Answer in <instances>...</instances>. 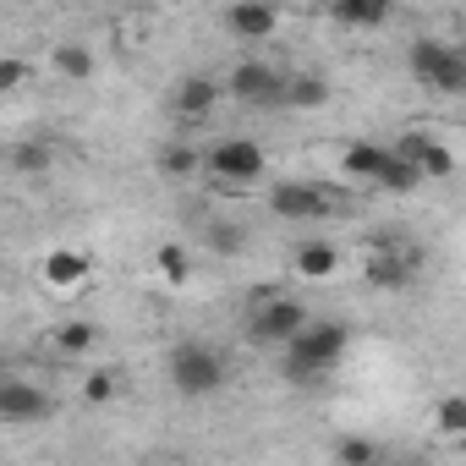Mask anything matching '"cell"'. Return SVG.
<instances>
[{"mask_svg":"<svg viewBox=\"0 0 466 466\" xmlns=\"http://www.w3.org/2000/svg\"><path fill=\"white\" fill-rule=\"evenodd\" d=\"M346 340H351L346 324H313V319H308V324L286 340V379H291V384H319L324 373L340 368Z\"/></svg>","mask_w":466,"mask_h":466,"instance_id":"1","label":"cell"},{"mask_svg":"<svg viewBox=\"0 0 466 466\" xmlns=\"http://www.w3.org/2000/svg\"><path fill=\"white\" fill-rule=\"evenodd\" d=\"M170 390L176 395H187V400H203V395H214L219 384H225V357L214 351V346H203V340H181L176 351H170Z\"/></svg>","mask_w":466,"mask_h":466,"instance_id":"2","label":"cell"},{"mask_svg":"<svg viewBox=\"0 0 466 466\" xmlns=\"http://www.w3.org/2000/svg\"><path fill=\"white\" fill-rule=\"evenodd\" d=\"M406 61H411V77H417L422 88L450 94V99L466 94V56H461L455 45H444V39H411Z\"/></svg>","mask_w":466,"mask_h":466,"instance_id":"3","label":"cell"},{"mask_svg":"<svg viewBox=\"0 0 466 466\" xmlns=\"http://www.w3.org/2000/svg\"><path fill=\"white\" fill-rule=\"evenodd\" d=\"M308 324V308L297 302V297H275L269 286L253 297V308H248V340L253 346H286L297 329Z\"/></svg>","mask_w":466,"mask_h":466,"instance_id":"4","label":"cell"},{"mask_svg":"<svg viewBox=\"0 0 466 466\" xmlns=\"http://www.w3.org/2000/svg\"><path fill=\"white\" fill-rule=\"evenodd\" d=\"M203 170L214 181H225V187H248V181L264 176V143H253V137H219L203 154Z\"/></svg>","mask_w":466,"mask_h":466,"instance_id":"5","label":"cell"},{"mask_svg":"<svg viewBox=\"0 0 466 466\" xmlns=\"http://www.w3.org/2000/svg\"><path fill=\"white\" fill-rule=\"evenodd\" d=\"M230 94L242 105H258V110H280L286 72H275L269 61H242V66H230Z\"/></svg>","mask_w":466,"mask_h":466,"instance_id":"6","label":"cell"},{"mask_svg":"<svg viewBox=\"0 0 466 466\" xmlns=\"http://www.w3.org/2000/svg\"><path fill=\"white\" fill-rule=\"evenodd\" d=\"M329 208H335L329 192L313 187V181H280L269 192V214H280V219H324Z\"/></svg>","mask_w":466,"mask_h":466,"instance_id":"7","label":"cell"},{"mask_svg":"<svg viewBox=\"0 0 466 466\" xmlns=\"http://www.w3.org/2000/svg\"><path fill=\"white\" fill-rule=\"evenodd\" d=\"M422 269V253H411V248H400V242H373V264H368V275H373V286L379 291H400V286H411V275Z\"/></svg>","mask_w":466,"mask_h":466,"instance_id":"8","label":"cell"},{"mask_svg":"<svg viewBox=\"0 0 466 466\" xmlns=\"http://www.w3.org/2000/svg\"><path fill=\"white\" fill-rule=\"evenodd\" d=\"M395 154L411 159L417 176H433V181H450V176H455V154H450L439 137H428V132H406V137L395 143Z\"/></svg>","mask_w":466,"mask_h":466,"instance_id":"9","label":"cell"},{"mask_svg":"<svg viewBox=\"0 0 466 466\" xmlns=\"http://www.w3.org/2000/svg\"><path fill=\"white\" fill-rule=\"evenodd\" d=\"M50 417V395L28 379H6L0 384V422H45Z\"/></svg>","mask_w":466,"mask_h":466,"instance_id":"10","label":"cell"},{"mask_svg":"<svg viewBox=\"0 0 466 466\" xmlns=\"http://www.w3.org/2000/svg\"><path fill=\"white\" fill-rule=\"evenodd\" d=\"M219 105V83L214 77H203V72H187L181 83H176V99H170V110H176V121H208V110Z\"/></svg>","mask_w":466,"mask_h":466,"instance_id":"11","label":"cell"},{"mask_svg":"<svg viewBox=\"0 0 466 466\" xmlns=\"http://www.w3.org/2000/svg\"><path fill=\"white\" fill-rule=\"evenodd\" d=\"M225 28L237 39H269L280 28V12L269 6V0H237V6L225 12Z\"/></svg>","mask_w":466,"mask_h":466,"instance_id":"12","label":"cell"},{"mask_svg":"<svg viewBox=\"0 0 466 466\" xmlns=\"http://www.w3.org/2000/svg\"><path fill=\"white\" fill-rule=\"evenodd\" d=\"M88 275H94V264H88V253H77V248H56V253L45 258V286H56V291H77Z\"/></svg>","mask_w":466,"mask_h":466,"instance_id":"13","label":"cell"},{"mask_svg":"<svg viewBox=\"0 0 466 466\" xmlns=\"http://www.w3.org/2000/svg\"><path fill=\"white\" fill-rule=\"evenodd\" d=\"M291 269L302 275V280H335V269H340V248L335 242H302L297 253H291Z\"/></svg>","mask_w":466,"mask_h":466,"instance_id":"14","label":"cell"},{"mask_svg":"<svg viewBox=\"0 0 466 466\" xmlns=\"http://www.w3.org/2000/svg\"><path fill=\"white\" fill-rule=\"evenodd\" d=\"M390 0H329V17L340 28H384L390 23Z\"/></svg>","mask_w":466,"mask_h":466,"instance_id":"15","label":"cell"},{"mask_svg":"<svg viewBox=\"0 0 466 466\" xmlns=\"http://www.w3.org/2000/svg\"><path fill=\"white\" fill-rule=\"evenodd\" d=\"M280 105H291V110H319V105H329V83L313 77V72H286Z\"/></svg>","mask_w":466,"mask_h":466,"instance_id":"16","label":"cell"},{"mask_svg":"<svg viewBox=\"0 0 466 466\" xmlns=\"http://www.w3.org/2000/svg\"><path fill=\"white\" fill-rule=\"evenodd\" d=\"M422 176H417V165L411 159H400L395 148H384V165H379V176H373V187H384V192H411Z\"/></svg>","mask_w":466,"mask_h":466,"instance_id":"17","label":"cell"},{"mask_svg":"<svg viewBox=\"0 0 466 466\" xmlns=\"http://www.w3.org/2000/svg\"><path fill=\"white\" fill-rule=\"evenodd\" d=\"M340 165H346V176H357V181H373V176H379V165H384V143H351Z\"/></svg>","mask_w":466,"mask_h":466,"instance_id":"18","label":"cell"},{"mask_svg":"<svg viewBox=\"0 0 466 466\" xmlns=\"http://www.w3.org/2000/svg\"><path fill=\"white\" fill-rule=\"evenodd\" d=\"M159 170H165V176H192V170H203V148L170 143V148H159Z\"/></svg>","mask_w":466,"mask_h":466,"instance_id":"19","label":"cell"},{"mask_svg":"<svg viewBox=\"0 0 466 466\" xmlns=\"http://www.w3.org/2000/svg\"><path fill=\"white\" fill-rule=\"evenodd\" d=\"M99 340V329L88 324V319H66L61 329H56V351H66V357H77V351H88Z\"/></svg>","mask_w":466,"mask_h":466,"instance_id":"20","label":"cell"},{"mask_svg":"<svg viewBox=\"0 0 466 466\" xmlns=\"http://www.w3.org/2000/svg\"><path fill=\"white\" fill-rule=\"evenodd\" d=\"M56 72L72 77V83H83V77H94V56H88L83 45H61V50H56Z\"/></svg>","mask_w":466,"mask_h":466,"instance_id":"21","label":"cell"},{"mask_svg":"<svg viewBox=\"0 0 466 466\" xmlns=\"http://www.w3.org/2000/svg\"><path fill=\"white\" fill-rule=\"evenodd\" d=\"M116 384H121V373H116V368H94V373L83 379V400L105 406V400H116Z\"/></svg>","mask_w":466,"mask_h":466,"instance_id":"22","label":"cell"},{"mask_svg":"<svg viewBox=\"0 0 466 466\" xmlns=\"http://www.w3.org/2000/svg\"><path fill=\"white\" fill-rule=\"evenodd\" d=\"M379 455H384V450H379L373 439H340V450H335L340 466H379Z\"/></svg>","mask_w":466,"mask_h":466,"instance_id":"23","label":"cell"},{"mask_svg":"<svg viewBox=\"0 0 466 466\" xmlns=\"http://www.w3.org/2000/svg\"><path fill=\"white\" fill-rule=\"evenodd\" d=\"M208 248H214L219 258H230V253L248 248V230H242V225H208Z\"/></svg>","mask_w":466,"mask_h":466,"instance_id":"24","label":"cell"},{"mask_svg":"<svg viewBox=\"0 0 466 466\" xmlns=\"http://www.w3.org/2000/svg\"><path fill=\"white\" fill-rule=\"evenodd\" d=\"M187 248H159V275H165V286H187Z\"/></svg>","mask_w":466,"mask_h":466,"instance_id":"25","label":"cell"},{"mask_svg":"<svg viewBox=\"0 0 466 466\" xmlns=\"http://www.w3.org/2000/svg\"><path fill=\"white\" fill-rule=\"evenodd\" d=\"M439 433H450V439L466 433V400H461V395H444V400H439Z\"/></svg>","mask_w":466,"mask_h":466,"instance_id":"26","label":"cell"},{"mask_svg":"<svg viewBox=\"0 0 466 466\" xmlns=\"http://www.w3.org/2000/svg\"><path fill=\"white\" fill-rule=\"evenodd\" d=\"M28 72H34V66H28L23 56H0V94L23 88V83H28Z\"/></svg>","mask_w":466,"mask_h":466,"instance_id":"27","label":"cell"},{"mask_svg":"<svg viewBox=\"0 0 466 466\" xmlns=\"http://www.w3.org/2000/svg\"><path fill=\"white\" fill-rule=\"evenodd\" d=\"M17 165H23V170H39V165H45V148H23Z\"/></svg>","mask_w":466,"mask_h":466,"instance_id":"28","label":"cell"},{"mask_svg":"<svg viewBox=\"0 0 466 466\" xmlns=\"http://www.w3.org/2000/svg\"><path fill=\"white\" fill-rule=\"evenodd\" d=\"M0 384H6V373H0Z\"/></svg>","mask_w":466,"mask_h":466,"instance_id":"29","label":"cell"}]
</instances>
